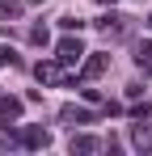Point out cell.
Returning a JSON list of instances; mask_svg holds the SVG:
<instances>
[{
	"label": "cell",
	"mask_w": 152,
	"mask_h": 156,
	"mask_svg": "<svg viewBox=\"0 0 152 156\" xmlns=\"http://www.w3.org/2000/svg\"><path fill=\"white\" fill-rule=\"evenodd\" d=\"M21 17V0H0V21H17Z\"/></svg>",
	"instance_id": "8fae6325"
},
{
	"label": "cell",
	"mask_w": 152,
	"mask_h": 156,
	"mask_svg": "<svg viewBox=\"0 0 152 156\" xmlns=\"http://www.w3.org/2000/svg\"><path fill=\"white\" fill-rule=\"evenodd\" d=\"M80 93H85V101H89V105H106V97H101L97 89H80Z\"/></svg>",
	"instance_id": "9a60e30c"
},
{
	"label": "cell",
	"mask_w": 152,
	"mask_h": 156,
	"mask_svg": "<svg viewBox=\"0 0 152 156\" xmlns=\"http://www.w3.org/2000/svg\"><path fill=\"white\" fill-rule=\"evenodd\" d=\"M127 21H131V17H118V13H101L93 26H97L106 38H123V34H127Z\"/></svg>",
	"instance_id": "3957f363"
},
{
	"label": "cell",
	"mask_w": 152,
	"mask_h": 156,
	"mask_svg": "<svg viewBox=\"0 0 152 156\" xmlns=\"http://www.w3.org/2000/svg\"><path fill=\"white\" fill-rule=\"evenodd\" d=\"M135 63L152 72V38H139V42H135Z\"/></svg>",
	"instance_id": "9c48e42d"
},
{
	"label": "cell",
	"mask_w": 152,
	"mask_h": 156,
	"mask_svg": "<svg viewBox=\"0 0 152 156\" xmlns=\"http://www.w3.org/2000/svg\"><path fill=\"white\" fill-rule=\"evenodd\" d=\"M30 42H34V47H47V42H51L47 26H30Z\"/></svg>",
	"instance_id": "4fadbf2b"
},
{
	"label": "cell",
	"mask_w": 152,
	"mask_h": 156,
	"mask_svg": "<svg viewBox=\"0 0 152 156\" xmlns=\"http://www.w3.org/2000/svg\"><path fill=\"white\" fill-rule=\"evenodd\" d=\"M131 144H135L139 152H152V122H144V118H139V122L131 127Z\"/></svg>",
	"instance_id": "52a82bcc"
},
{
	"label": "cell",
	"mask_w": 152,
	"mask_h": 156,
	"mask_svg": "<svg viewBox=\"0 0 152 156\" xmlns=\"http://www.w3.org/2000/svg\"><path fill=\"white\" fill-rule=\"evenodd\" d=\"M25 4H42V0H25Z\"/></svg>",
	"instance_id": "2e32d148"
},
{
	"label": "cell",
	"mask_w": 152,
	"mask_h": 156,
	"mask_svg": "<svg viewBox=\"0 0 152 156\" xmlns=\"http://www.w3.org/2000/svg\"><path fill=\"white\" fill-rule=\"evenodd\" d=\"M17 139H21V148H47V144H51V131H42V127H25Z\"/></svg>",
	"instance_id": "8992f818"
},
{
	"label": "cell",
	"mask_w": 152,
	"mask_h": 156,
	"mask_svg": "<svg viewBox=\"0 0 152 156\" xmlns=\"http://www.w3.org/2000/svg\"><path fill=\"white\" fill-rule=\"evenodd\" d=\"M59 26L68 30V34H80V26H85V21H80V17H59Z\"/></svg>",
	"instance_id": "5bb4252c"
},
{
	"label": "cell",
	"mask_w": 152,
	"mask_h": 156,
	"mask_svg": "<svg viewBox=\"0 0 152 156\" xmlns=\"http://www.w3.org/2000/svg\"><path fill=\"white\" fill-rule=\"evenodd\" d=\"M85 55H89V51H85V42H80L76 34H63V38L55 42V59H59V68H72V63H80Z\"/></svg>",
	"instance_id": "6da1fadb"
},
{
	"label": "cell",
	"mask_w": 152,
	"mask_h": 156,
	"mask_svg": "<svg viewBox=\"0 0 152 156\" xmlns=\"http://www.w3.org/2000/svg\"><path fill=\"white\" fill-rule=\"evenodd\" d=\"M21 118V101L17 97H0V122H17Z\"/></svg>",
	"instance_id": "ba28073f"
},
{
	"label": "cell",
	"mask_w": 152,
	"mask_h": 156,
	"mask_svg": "<svg viewBox=\"0 0 152 156\" xmlns=\"http://www.w3.org/2000/svg\"><path fill=\"white\" fill-rule=\"evenodd\" d=\"M21 59H17V51L9 47V42H0V68H17Z\"/></svg>",
	"instance_id": "7c38bea8"
},
{
	"label": "cell",
	"mask_w": 152,
	"mask_h": 156,
	"mask_svg": "<svg viewBox=\"0 0 152 156\" xmlns=\"http://www.w3.org/2000/svg\"><path fill=\"white\" fill-rule=\"evenodd\" d=\"M97 4H114V0H97Z\"/></svg>",
	"instance_id": "e0dca14e"
},
{
	"label": "cell",
	"mask_w": 152,
	"mask_h": 156,
	"mask_svg": "<svg viewBox=\"0 0 152 156\" xmlns=\"http://www.w3.org/2000/svg\"><path fill=\"white\" fill-rule=\"evenodd\" d=\"M34 76L42 80V84H59V80H63V72H59V59H38V63H34Z\"/></svg>",
	"instance_id": "5b68a950"
},
{
	"label": "cell",
	"mask_w": 152,
	"mask_h": 156,
	"mask_svg": "<svg viewBox=\"0 0 152 156\" xmlns=\"http://www.w3.org/2000/svg\"><path fill=\"white\" fill-rule=\"evenodd\" d=\"M148 30H152V13H148Z\"/></svg>",
	"instance_id": "ac0fdd59"
},
{
	"label": "cell",
	"mask_w": 152,
	"mask_h": 156,
	"mask_svg": "<svg viewBox=\"0 0 152 156\" xmlns=\"http://www.w3.org/2000/svg\"><path fill=\"white\" fill-rule=\"evenodd\" d=\"M68 148H72V156H76V152H97L101 144L93 139V135H72V144H68Z\"/></svg>",
	"instance_id": "30bf717a"
},
{
	"label": "cell",
	"mask_w": 152,
	"mask_h": 156,
	"mask_svg": "<svg viewBox=\"0 0 152 156\" xmlns=\"http://www.w3.org/2000/svg\"><path fill=\"white\" fill-rule=\"evenodd\" d=\"M59 122H68V127H89V122H97V114L85 110V105H63V110H59Z\"/></svg>",
	"instance_id": "277c9868"
},
{
	"label": "cell",
	"mask_w": 152,
	"mask_h": 156,
	"mask_svg": "<svg viewBox=\"0 0 152 156\" xmlns=\"http://www.w3.org/2000/svg\"><path fill=\"white\" fill-rule=\"evenodd\" d=\"M106 68H110V55H101V51H89L85 59H80V84H89V80L106 76Z\"/></svg>",
	"instance_id": "7a4b0ae2"
}]
</instances>
